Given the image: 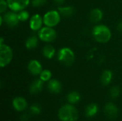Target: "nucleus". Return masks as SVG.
I'll list each match as a JSON object with an SVG mask.
<instances>
[{"mask_svg":"<svg viewBox=\"0 0 122 121\" xmlns=\"http://www.w3.org/2000/svg\"><path fill=\"white\" fill-rule=\"evenodd\" d=\"M117 29H118L119 31L122 32V21H121L118 24V25H117Z\"/></svg>","mask_w":122,"mask_h":121,"instance_id":"nucleus-30","label":"nucleus"},{"mask_svg":"<svg viewBox=\"0 0 122 121\" xmlns=\"http://www.w3.org/2000/svg\"><path fill=\"white\" fill-rule=\"evenodd\" d=\"M21 121H28L29 120V115L28 113H24L21 116Z\"/></svg>","mask_w":122,"mask_h":121,"instance_id":"nucleus-28","label":"nucleus"},{"mask_svg":"<svg viewBox=\"0 0 122 121\" xmlns=\"http://www.w3.org/2000/svg\"><path fill=\"white\" fill-rule=\"evenodd\" d=\"M81 99L80 94L76 91H71L67 95V100L70 103H77Z\"/></svg>","mask_w":122,"mask_h":121,"instance_id":"nucleus-21","label":"nucleus"},{"mask_svg":"<svg viewBox=\"0 0 122 121\" xmlns=\"http://www.w3.org/2000/svg\"><path fill=\"white\" fill-rule=\"evenodd\" d=\"M19 19L20 21H26L29 18V14L26 10H22L18 13Z\"/></svg>","mask_w":122,"mask_h":121,"instance_id":"nucleus-24","label":"nucleus"},{"mask_svg":"<svg viewBox=\"0 0 122 121\" xmlns=\"http://www.w3.org/2000/svg\"><path fill=\"white\" fill-rule=\"evenodd\" d=\"M30 1L31 0H6L9 9L16 12L24 10L29 6Z\"/></svg>","mask_w":122,"mask_h":121,"instance_id":"nucleus-7","label":"nucleus"},{"mask_svg":"<svg viewBox=\"0 0 122 121\" xmlns=\"http://www.w3.org/2000/svg\"><path fill=\"white\" fill-rule=\"evenodd\" d=\"M42 54L46 59H51L56 54V49L51 45H46L42 49Z\"/></svg>","mask_w":122,"mask_h":121,"instance_id":"nucleus-16","label":"nucleus"},{"mask_svg":"<svg viewBox=\"0 0 122 121\" xmlns=\"http://www.w3.org/2000/svg\"><path fill=\"white\" fill-rule=\"evenodd\" d=\"M56 31L52 27L44 26L38 31L39 39L44 42H52L56 39Z\"/></svg>","mask_w":122,"mask_h":121,"instance_id":"nucleus-6","label":"nucleus"},{"mask_svg":"<svg viewBox=\"0 0 122 121\" xmlns=\"http://www.w3.org/2000/svg\"><path fill=\"white\" fill-rule=\"evenodd\" d=\"M43 87H44V81L40 78L36 79L31 83L29 86V91L31 94H37L42 91Z\"/></svg>","mask_w":122,"mask_h":121,"instance_id":"nucleus-12","label":"nucleus"},{"mask_svg":"<svg viewBox=\"0 0 122 121\" xmlns=\"http://www.w3.org/2000/svg\"><path fill=\"white\" fill-rule=\"evenodd\" d=\"M2 17L5 24L9 27H11V28L16 26L20 21L19 19L18 13H16V11H7L4 13L2 15Z\"/></svg>","mask_w":122,"mask_h":121,"instance_id":"nucleus-8","label":"nucleus"},{"mask_svg":"<svg viewBox=\"0 0 122 121\" xmlns=\"http://www.w3.org/2000/svg\"><path fill=\"white\" fill-rule=\"evenodd\" d=\"M44 24L46 26L54 27L58 25L61 21V14L58 10L48 11L43 16Z\"/></svg>","mask_w":122,"mask_h":121,"instance_id":"nucleus-4","label":"nucleus"},{"mask_svg":"<svg viewBox=\"0 0 122 121\" xmlns=\"http://www.w3.org/2000/svg\"><path fill=\"white\" fill-rule=\"evenodd\" d=\"M59 118L61 121H76L79 118V112L71 105H65L59 111Z\"/></svg>","mask_w":122,"mask_h":121,"instance_id":"nucleus-2","label":"nucleus"},{"mask_svg":"<svg viewBox=\"0 0 122 121\" xmlns=\"http://www.w3.org/2000/svg\"><path fill=\"white\" fill-rule=\"evenodd\" d=\"M92 35L97 42L105 44L110 41L112 38V31L106 25L97 24L93 28Z\"/></svg>","mask_w":122,"mask_h":121,"instance_id":"nucleus-1","label":"nucleus"},{"mask_svg":"<svg viewBox=\"0 0 122 121\" xmlns=\"http://www.w3.org/2000/svg\"><path fill=\"white\" fill-rule=\"evenodd\" d=\"M104 112L106 116L110 119H115L118 116V108L112 103H109L105 106Z\"/></svg>","mask_w":122,"mask_h":121,"instance_id":"nucleus-11","label":"nucleus"},{"mask_svg":"<svg viewBox=\"0 0 122 121\" xmlns=\"http://www.w3.org/2000/svg\"><path fill=\"white\" fill-rule=\"evenodd\" d=\"M39 44V39L36 36H29L25 42V46L27 49H34L36 48Z\"/></svg>","mask_w":122,"mask_h":121,"instance_id":"nucleus-17","label":"nucleus"},{"mask_svg":"<svg viewBox=\"0 0 122 121\" xmlns=\"http://www.w3.org/2000/svg\"><path fill=\"white\" fill-rule=\"evenodd\" d=\"M12 104L15 110L17 111H23L24 110L26 109L27 106L26 101L22 97L15 98L12 101Z\"/></svg>","mask_w":122,"mask_h":121,"instance_id":"nucleus-13","label":"nucleus"},{"mask_svg":"<svg viewBox=\"0 0 122 121\" xmlns=\"http://www.w3.org/2000/svg\"><path fill=\"white\" fill-rule=\"evenodd\" d=\"M57 58L59 61L62 63L66 66H70L73 64L75 59V55L74 51L68 47L61 48L57 54Z\"/></svg>","mask_w":122,"mask_h":121,"instance_id":"nucleus-3","label":"nucleus"},{"mask_svg":"<svg viewBox=\"0 0 122 121\" xmlns=\"http://www.w3.org/2000/svg\"><path fill=\"white\" fill-rule=\"evenodd\" d=\"M54 3L56 4H57V5H62V4H64V2H65V0H54Z\"/></svg>","mask_w":122,"mask_h":121,"instance_id":"nucleus-29","label":"nucleus"},{"mask_svg":"<svg viewBox=\"0 0 122 121\" xmlns=\"http://www.w3.org/2000/svg\"><path fill=\"white\" fill-rule=\"evenodd\" d=\"M27 68L30 73H31L34 76L40 75V73L43 71L41 63L38 60H36V59L31 60L28 63Z\"/></svg>","mask_w":122,"mask_h":121,"instance_id":"nucleus-10","label":"nucleus"},{"mask_svg":"<svg viewBox=\"0 0 122 121\" xmlns=\"http://www.w3.org/2000/svg\"><path fill=\"white\" fill-rule=\"evenodd\" d=\"M120 94V89L117 86H113L110 90V96L112 98H117Z\"/></svg>","mask_w":122,"mask_h":121,"instance_id":"nucleus-25","label":"nucleus"},{"mask_svg":"<svg viewBox=\"0 0 122 121\" xmlns=\"http://www.w3.org/2000/svg\"><path fill=\"white\" fill-rule=\"evenodd\" d=\"M47 0H31V4L34 7H41L46 4Z\"/></svg>","mask_w":122,"mask_h":121,"instance_id":"nucleus-26","label":"nucleus"},{"mask_svg":"<svg viewBox=\"0 0 122 121\" xmlns=\"http://www.w3.org/2000/svg\"><path fill=\"white\" fill-rule=\"evenodd\" d=\"M8 7L6 0H0V13L3 14Z\"/></svg>","mask_w":122,"mask_h":121,"instance_id":"nucleus-27","label":"nucleus"},{"mask_svg":"<svg viewBox=\"0 0 122 121\" xmlns=\"http://www.w3.org/2000/svg\"><path fill=\"white\" fill-rule=\"evenodd\" d=\"M51 76H52L51 71L48 69L43 70L41 73H40V79L42 80L44 82L49 81L51 78Z\"/></svg>","mask_w":122,"mask_h":121,"instance_id":"nucleus-22","label":"nucleus"},{"mask_svg":"<svg viewBox=\"0 0 122 121\" xmlns=\"http://www.w3.org/2000/svg\"><path fill=\"white\" fill-rule=\"evenodd\" d=\"M41 108L39 104L38 103H34L30 107V112L33 115H39L41 113Z\"/></svg>","mask_w":122,"mask_h":121,"instance_id":"nucleus-23","label":"nucleus"},{"mask_svg":"<svg viewBox=\"0 0 122 121\" xmlns=\"http://www.w3.org/2000/svg\"><path fill=\"white\" fill-rule=\"evenodd\" d=\"M103 16V11L99 8H95L93 10H92L89 15V19L92 23H99L102 20Z\"/></svg>","mask_w":122,"mask_h":121,"instance_id":"nucleus-14","label":"nucleus"},{"mask_svg":"<svg viewBox=\"0 0 122 121\" xmlns=\"http://www.w3.org/2000/svg\"><path fill=\"white\" fill-rule=\"evenodd\" d=\"M13 58V51L5 44H0V66L4 68L9 65Z\"/></svg>","mask_w":122,"mask_h":121,"instance_id":"nucleus-5","label":"nucleus"},{"mask_svg":"<svg viewBox=\"0 0 122 121\" xmlns=\"http://www.w3.org/2000/svg\"><path fill=\"white\" fill-rule=\"evenodd\" d=\"M48 89L53 93H59L61 91V84L56 79H51L48 83Z\"/></svg>","mask_w":122,"mask_h":121,"instance_id":"nucleus-15","label":"nucleus"},{"mask_svg":"<svg viewBox=\"0 0 122 121\" xmlns=\"http://www.w3.org/2000/svg\"><path fill=\"white\" fill-rule=\"evenodd\" d=\"M44 24L43 17L41 15L36 14L33 15L29 20V27L34 31H39L42 28Z\"/></svg>","mask_w":122,"mask_h":121,"instance_id":"nucleus-9","label":"nucleus"},{"mask_svg":"<svg viewBox=\"0 0 122 121\" xmlns=\"http://www.w3.org/2000/svg\"><path fill=\"white\" fill-rule=\"evenodd\" d=\"M113 78V74L112 72L109 70H105L101 76V82L103 85L104 86H107L109 85Z\"/></svg>","mask_w":122,"mask_h":121,"instance_id":"nucleus-18","label":"nucleus"},{"mask_svg":"<svg viewBox=\"0 0 122 121\" xmlns=\"http://www.w3.org/2000/svg\"><path fill=\"white\" fill-rule=\"evenodd\" d=\"M98 112V106L95 103H91L88 105L85 110V114L87 117H93Z\"/></svg>","mask_w":122,"mask_h":121,"instance_id":"nucleus-20","label":"nucleus"},{"mask_svg":"<svg viewBox=\"0 0 122 121\" xmlns=\"http://www.w3.org/2000/svg\"><path fill=\"white\" fill-rule=\"evenodd\" d=\"M58 11L61 14V15L64 16H71L74 13V9L71 6H59L58 8Z\"/></svg>","mask_w":122,"mask_h":121,"instance_id":"nucleus-19","label":"nucleus"}]
</instances>
